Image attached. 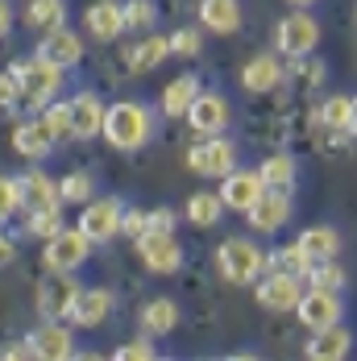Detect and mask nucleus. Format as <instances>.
<instances>
[{
    "instance_id": "obj_42",
    "label": "nucleus",
    "mask_w": 357,
    "mask_h": 361,
    "mask_svg": "<svg viewBox=\"0 0 357 361\" xmlns=\"http://www.w3.org/2000/svg\"><path fill=\"white\" fill-rule=\"evenodd\" d=\"M121 233H125V237H133V241L145 237V233H150V212H138V208H133V212H125V228H121Z\"/></svg>"
},
{
    "instance_id": "obj_25",
    "label": "nucleus",
    "mask_w": 357,
    "mask_h": 361,
    "mask_svg": "<svg viewBox=\"0 0 357 361\" xmlns=\"http://www.w3.org/2000/svg\"><path fill=\"white\" fill-rule=\"evenodd\" d=\"M171 54H175V50H171V37L150 30L145 37H138V46L129 50V59H125V63H129V71H133V75H142V71H154V67H158L162 59H171Z\"/></svg>"
},
{
    "instance_id": "obj_38",
    "label": "nucleus",
    "mask_w": 357,
    "mask_h": 361,
    "mask_svg": "<svg viewBox=\"0 0 357 361\" xmlns=\"http://www.w3.org/2000/svg\"><path fill=\"white\" fill-rule=\"evenodd\" d=\"M154 21H158L154 0H129V4H125V25H129V30L150 34V30H154Z\"/></svg>"
},
{
    "instance_id": "obj_27",
    "label": "nucleus",
    "mask_w": 357,
    "mask_h": 361,
    "mask_svg": "<svg viewBox=\"0 0 357 361\" xmlns=\"http://www.w3.org/2000/svg\"><path fill=\"white\" fill-rule=\"evenodd\" d=\"M299 245H303V253H308L312 266H316V262H328V257L341 253V233H337L332 224H312V228L299 233Z\"/></svg>"
},
{
    "instance_id": "obj_36",
    "label": "nucleus",
    "mask_w": 357,
    "mask_h": 361,
    "mask_svg": "<svg viewBox=\"0 0 357 361\" xmlns=\"http://www.w3.org/2000/svg\"><path fill=\"white\" fill-rule=\"evenodd\" d=\"M67 224H63V208H37V212H30V220H25V233L30 237H37V241H50V237H59Z\"/></svg>"
},
{
    "instance_id": "obj_22",
    "label": "nucleus",
    "mask_w": 357,
    "mask_h": 361,
    "mask_svg": "<svg viewBox=\"0 0 357 361\" xmlns=\"http://www.w3.org/2000/svg\"><path fill=\"white\" fill-rule=\"evenodd\" d=\"M37 54H46V59H50V63H59V67H75V63L83 59V37L75 34V30H67V25H59V30L42 34Z\"/></svg>"
},
{
    "instance_id": "obj_44",
    "label": "nucleus",
    "mask_w": 357,
    "mask_h": 361,
    "mask_svg": "<svg viewBox=\"0 0 357 361\" xmlns=\"http://www.w3.org/2000/svg\"><path fill=\"white\" fill-rule=\"evenodd\" d=\"M0 100H4V109H13V104L21 100V79L13 75V67L4 71V83H0Z\"/></svg>"
},
{
    "instance_id": "obj_12",
    "label": "nucleus",
    "mask_w": 357,
    "mask_h": 361,
    "mask_svg": "<svg viewBox=\"0 0 357 361\" xmlns=\"http://www.w3.org/2000/svg\"><path fill=\"white\" fill-rule=\"evenodd\" d=\"M229 121H233L229 100H224L220 92H208V87L195 96V104H191V112H187V125H191L195 133H204V137L224 133V129H229Z\"/></svg>"
},
{
    "instance_id": "obj_21",
    "label": "nucleus",
    "mask_w": 357,
    "mask_h": 361,
    "mask_svg": "<svg viewBox=\"0 0 357 361\" xmlns=\"http://www.w3.org/2000/svg\"><path fill=\"white\" fill-rule=\"evenodd\" d=\"M112 312V290L108 287H87L79 290L75 299V312H71V324L75 328H100Z\"/></svg>"
},
{
    "instance_id": "obj_10",
    "label": "nucleus",
    "mask_w": 357,
    "mask_h": 361,
    "mask_svg": "<svg viewBox=\"0 0 357 361\" xmlns=\"http://www.w3.org/2000/svg\"><path fill=\"white\" fill-rule=\"evenodd\" d=\"M79 228L100 245V241H112V237H121V228H125V208H121V200H87L83 204V212H79Z\"/></svg>"
},
{
    "instance_id": "obj_46",
    "label": "nucleus",
    "mask_w": 357,
    "mask_h": 361,
    "mask_svg": "<svg viewBox=\"0 0 357 361\" xmlns=\"http://www.w3.org/2000/svg\"><path fill=\"white\" fill-rule=\"evenodd\" d=\"M286 4H291V8H312L316 0H286Z\"/></svg>"
},
{
    "instance_id": "obj_1",
    "label": "nucleus",
    "mask_w": 357,
    "mask_h": 361,
    "mask_svg": "<svg viewBox=\"0 0 357 361\" xmlns=\"http://www.w3.org/2000/svg\"><path fill=\"white\" fill-rule=\"evenodd\" d=\"M104 137L112 149L121 154H133L154 137V112L142 100H121V104H108L104 116Z\"/></svg>"
},
{
    "instance_id": "obj_35",
    "label": "nucleus",
    "mask_w": 357,
    "mask_h": 361,
    "mask_svg": "<svg viewBox=\"0 0 357 361\" xmlns=\"http://www.w3.org/2000/svg\"><path fill=\"white\" fill-rule=\"evenodd\" d=\"M316 116H320L324 129H337V133L349 129V121H353V96H328Z\"/></svg>"
},
{
    "instance_id": "obj_40",
    "label": "nucleus",
    "mask_w": 357,
    "mask_h": 361,
    "mask_svg": "<svg viewBox=\"0 0 357 361\" xmlns=\"http://www.w3.org/2000/svg\"><path fill=\"white\" fill-rule=\"evenodd\" d=\"M154 353H158V349H154V336H145V332H142L138 341L116 345V353H112V357H116V361H150Z\"/></svg>"
},
{
    "instance_id": "obj_14",
    "label": "nucleus",
    "mask_w": 357,
    "mask_h": 361,
    "mask_svg": "<svg viewBox=\"0 0 357 361\" xmlns=\"http://www.w3.org/2000/svg\"><path fill=\"white\" fill-rule=\"evenodd\" d=\"M125 4L121 0H96L83 8V34L96 37V42H116L125 34Z\"/></svg>"
},
{
    "instance_id": "obj_30",
    "label": "nucleus",
    "mask_w": 357,
    "mask_h": 361,
    "mask_svg": "<svg viewBox=\"0 0 357 361\" xmlns=\"http://www.w3.org/2000/svg\"><path fill=\"white\" fill-rule=\"evenodd\" d=\"M13 149H17L21 158H30V162H42V158L54 149V142L46 137V129H42L37 121H30V125H17V129H13Z\"/></svg>"
},
{
    "instance_id": "obj_39",
    "label": "nucleus",
    "mask_w": 357,
    "mask_h": 361,
    "mask_svg": "<svg viewBox=\"0 0 357 361\" xmlns=\"http://www.w3.org/2000/svg\"><path fill=\"white\" fill-rule=\"evenodd\" d=\"M17 208H25V191H21V179H8L0 183V216H17Z\"/></svg>"
},
{
    "instance_id": "obj_11",
    "label": "nucleus",
    "mask_w": 357,
    "mask_h": 361,
    "mask_svg": "<svg viewBox=\"0 0 357 361\" xmlns=\"http://www.w3.org/2000/svg\"><path fill=\"white\" fill-rule=\"evenodd\" d=\"M266 191H270V187L262 179V171H241V166H237L233 175L220 179V200H224V208H229V212H241V216L250 212Z\"/></svg>"
},
{
    "instance_id": "obj_32",
    "label": "nucleus",
    "mask_w": 357,
    "mask_h": 361,
    "mask_svg": "<svg viewBox=\"0 0 357 361\" xmlns=\"http://www.w3.org/2000/svg\"><path fill=\"white\" fill-rule=\"evenodd\" d=\"M258 171H262V179H266L270 191H291V187H295V162H291L286 154H270Z\"/></svg>"
},
{
    "instance_id": "obj_2",
    "label": "nucleus",
    "mask_w": 357,
    "mask_h": 361,
    "mask_svg": "<svg viewBox=\"0 0 357 361\" xmlns=\"http://www.w3.org/2000/svg\"><path fill=\"white\" fill-rule=\"evenodd\" d=\"M216 262V274L224 279V283H233V287H253L262 274H266V250L250 241V237H229V241H220L212 253Z\"/></svg>"
},
{
    "instance_id": "obj_4",
    "label": "nucleus",
    "mask_w": 357,
    "mask_h": 361,
    "mask_svg": "<svg viewBox=\"0 0 357 361\" xmlns=\"http://www.w3.org/2000/svg\"><path fill=\"white\" fill-rule=\"evenodd\" d=\"M274 46H279V54H286V59H308L320 46V21L308 8L286 13L283 21L274 25Z\"/></svg>"
},
{
    "instance_id": "obj_7",
    "label": "nucleus",
    "mask_w": 357,
    "mask_h": 361,
    "mask_svg": "<svg viewBox=\"0 0 357 361\" xmlns=\"http://www.w3.org/2000/svg\"><path fill=\"white\" fill-rule=\"evenodd\" d=\"M79 290L83 287L71 279V270H67V274L46 270V279H42V287H37V312H42L46 320H71Z\"/></svg>"
},
{
    "instance_id": "obj_28",
    "label": "nucleus",
    "mask_w": 357,
    "mask_h": 361,
    "mask_svg": "<svg viewBox=\"0 0 357 361\" xmlns=\"http://www.w3.org/2000/svg\"><path fill=\"white\" fill-rule=\"evenodd\" d=\"M220 212H229L224 200H220V191H195V195H187L183 220L195 224V228H212L216 220H220Z\"/></svg>"
},
{
    "instance_id": "obj_24",
    "label": "nucleus",
    "mask_w": 357,
    "mask_h": 361,
    "mask_svg": "<svg viewBox=\"0 0 357 361\" xmlns=\"http://www.w3.org/2000/svg\"><path fill=\"white\" fill-rule=\"evenodd\" d=\"M349 349H353V332L345 324L320 328V332L308 341V357L312 361H341V357H349Z\"/></svg>"
},
{
    "instance_id": "obj_33",
    "label": "nucleus",
    "mask_w": 357,
    "mask_h": 361,
    "mask_svg": "<svg viewBox=\"0 0 357 361\" xmlns=\"http://www.w3.org/2000/svg\"><path fill=\"white\" fill-rule=\"evenodd\" d=\"M308 287H320V290H345V287H349V274H345V266H341L337 257H328V262H316V266L308 270Z\"/></svg>"
},
{
    "instance_id": "obj_23",
    "label": "nucleus",
    "mask_w": 357,
    "mask_h": 361,
    "mask_svg": "<svg viewBox=\"0 0 357 361\" xmlns=\"http://www.w3.org/2000/svg\"><path fill=\"white\" fill-rule=\"evenodd\" d=\"M21 191H25V212L63 208V187L50 179L46 171H25V175H21Z\"/></svg>"
},
{
    "instance_id": "obj_16",
    "label": "nucleus",
    "mask_w": 357,
    "mask_h": 361,
    "mask_svg": "<svg viewBox=\"0 0 357 361\" xmlns=\"http://www.w3.org/2000/svg\"><path fill=\"white\" fill-rule=\"evenodd\" d=\"M30 353L42 361H63L75 353V336L71 328L63 324V320H46L42 328L30 332Z\"/></svg>"
},
{
    "instance_id": "obj_6",
    "label": "nucleus",
    "mask_w": 357,
    "mask_h": 361,
    "mask_svg": "<svg viewBox=\"0 0 357 361\" xmlns=\"http://www.w3.org/2000/svg\"><path fill=\"white\" fill-rule=\"evenodd\" d=\"M92 237L75 224V228H63L59 237H50L46 245H42V270H59V274H67V270H79L83 262H87V253H92Z\"/></svg>"
},
{
    "instance_id": "obj_3",
    "label": "nucleus",
    "mask_w": 357,
    "mask_h": 361,
    "mask_svg": "<svg viewBox=\"0 0 357 361\" xmlns=\"http://www.w3.org/2000/svg\"><path fill=\"white\" fill-rule=\"evenodd\" d=\"M8 67L21 79V100H25L30 112L46 109V104L63 92V79H67V67L50 63L46 54H34V59H25V63H8Z\"/></svg>"
},
{
    "instance_id": "obj_29",
    "label": "nucleus",
    "mask_w": 357,
    "mask_h": 361,
    "mask_svg": "<svg viewBox=\"0 0 357 361\" xmlns=\"http://www.w3.org/2000/svg\"><path fill=\"white\" fill-rule=\"evenodd\" d=\"M25 25L37 34H50L59 25H67V4L63 0H30L25 4Z\"/></svg>"
},
{
    "instance_id": "obj_5",
    "label": "nucleus",
    "mask_w": 357,
    "mask_h": 361,
    "mask_svg": "<svg viewBox=\"0 0 357 361\" xmlns=\"http://www.w3.org/2000/svg\"><path fill=\"white\" fill-rule=\"evenodd\" d=\"M187 171L200 175V179H224V175H233L237 171V145L229 142V137H220V133L195 142L187 149Z\"/></svg>"
},
{
    "instance_id": "obj_18",
    "label": "nucleus",
    "mask_w": 357,
    "mask_h": 361,
    "mask_svg": "<svg viewBox=\"0 0 357 361\" xmlns=\"http://www.w3.org/2000/svg\"><path fill=\"white\" fill-rule=\"evenodd\" d=\"M241 21H246V13H241V0H200V25L208 30V34H237L241 30Z\"/></svg>"
},
{
    "instance_id": "obj_47",
    "label": "nucleus",
    "mask_w": 357,
    "mask_h": 361,
    "mask_svg": "<svg viewBox=\"0 0 357 361\" xmlns=\"http://www.w3.org/2000/svg\"><path fill=\"white\" fill-rule=\"evenodd\" d=\"M349 133L357 137V96H353V121H349Z\"/></svg>"
},
{
    "instance_id": "obj_8",
    "label": "nucleus",
    "mask_w": 357,
    "mask_h": 361,
    "mask_svg": "<svg viewBox=\"0 0 357 361\" xmlns=\"http://www.w3.org/2000/svg\"><path fill=\"white\" fill-rule=\"evenodd\" d=\"M295 316H299V324L303 328L320 332V328H332V324L345 320V299H341V290L308 287L303 290V299H299V307H295Z\"/></svg>"
},
{
    "instance_id": "obj_37",
    "label": "nucleus",
    "mask_w": 357,
    "mask_h": 361,
    "mask_svg": "<svg viewBox=\"0 0 357 361\" xmlns=\"http://www.w3.org/2000/svg\"><path fill=\"white\" fill-rule=\"evenodd\" d=\"M59 187H63V204H87V200L96 195V179H92L87 171H71V175H63Z\"/></svg>"
},
{
    "instance_id": "obj_43",
    "label": "nucleus",
    "mask_w": 357,
    "mask_h": 361,
    "mask_svg": "<svg viewBox=\"0 0 357 361\" xmlns=\"http://www.w3.org/2000/svg\"><path fill=\"white\" fill-rule=\"evenodd\" d=\"M175 224H178V212H171V208L150 212V233H175Z\"/></svg>"
},
{
    "instance_id": "obj_9",
    "label": "nucleus",
    "mask_w": 357,
    "mask_h": 361,
    "mask_svg": "<svg viewBox=\"0 0 357 361\" xmlns=\"http://www.w3.org/2000/svg\"><path fill=\"white\" fill-rule=\"evenodd\" d=\"M258 303L266 312H295L299 299H303V274H291V270H270L262 283H258Z\"/></svg>"
},
{
    "instance_id": "obj_45",
    "label": "nucleus",
    "mask_w": 357,
    "mask_h": 361,
    "mask_svg": "<svg viewBox=\"0 0 357 361\" xmlns=\"http://www.w3.org/2000/svg\"><path fill=\"white\" fill-rule=\"evenodd\" d=\"M30 353V341L25 345H4V357H25Z\"/></svg>"
},
{
    "instance_id": "obj_20",
    "label": "nucleus",
    "mask_w": 357,
    "mask_h": 361,
    "mask_svg": "<svg viewBox=\"0 0 357 361\" xmlns=\"http://www.w3.org/2000/svg\"><path fill=\"white\" fill-rule=\"evenodd\" d=\"M279 83H283V63H279V54H253L250 63H246V71H241V87H246L250 96L274 92Z\"/></svg>"
},
{
    "instance_id": "obj_15",
    "label": "nucleus",
    "mask_w": 357,
    "mask_h": 361,
    "mask_svg": "<svg viewBox=\"0 0 357 361\" xmlns=\"http://www.w3.org/2000/svg\"><path fill=\"white\" fill-rule=\"evenodd\" d=\"M286 220H291V191H266L250 212H246V224H250L253 233H262V237L279 233Z\"/></svg>"
},
{
    "instance_id": "obj_26",
    "label": "nucleus",
    "mask_w": 357,
    "mask_h": 361,
    "mask_svg": "<svg viewBox=\"0 0 357 361\" xmlns=\"http://www.w3.org/2000/svg\"><path fill=\"white\" fill-rule=\"evenodd\" d=\"M142 332L145 336H171L178 328V303L175 299H167V295H158V299H150L142 307Z\"/></svg>"
},
{
    "instance_id": "obj_17",
    "label": "nucleus",
    "mask_w": 357,
    "mask_h": 361,
    "mask_svg": "<svg viewBox=\"0 0 357 361\" xmlns=\"http://www.w3.org/2000/svg\"><path fill=\"white\" fill-rule=\"evenodd\" d=\"M204 87H200V79L191 71L175 75L167 87H162V96H158V112L162 116H171V121H183L187 112H191V104H195V96H200Z\"/></svg>"
},
{
    "instance_id": "obj_13",
    "label": "nucleus",
    "mask_w": 357,
    "mask_h": 361,
    "mask_svg": "<svg viewBox=\"0 0 357 361\" xmlns=\"http://www.w3.org/2000/svg\"><path fill=\"white\" fill-rule=\"evenodd\" d=\"M138 253H142L150 274H175L183 266V250H178L175 233H145V237H138Z\"/></svg>"
},
{
    "instance_id": "obj_19",
    "label": "nucleus",
    "mask_w": 357,
    "mask_h": 361,
    "mask_svg": "<svg viewBox=\"0 0 357 361\" xmlns=\"http://www.w3.org/2000/svg\"><path fill=\"white\" fill-rule=\"evenodd\" d=\"M71 121H75V137H96L104 133V116H108V104L92 92H75L71 100Z\"/></svg>"
},
{
    "instance_id": "obj_34",
    "label": "nucleus",
    "mask_w": 357,
    "mask_h": 361,
    "mask_svg": "<svg viewBox=\"0 0 357 361\" xmlns=\"http://www.w3.org/2000/svg\"><path fill=\"white\" fill-rule=\"evenodd\" d=\"M266 270H291V274H303V279H308L312 257H308V253H303V245L295 241V245H286V250L266 253Z\"/></svg>"
},
{
    "instance_id": "obj_31",
    "label": "nucleus",
    "mask_w": 357,
    "mask_h": 361,
    "mask_svg": "<svg viewBox=\"0 0 357 361\" xmlns=\"http://www.w3.org/2000/svg\"><path fill=\"white\" fill-rule=\"evenodd\" d=\"M37 125L46 129V137H50V142H71V137H75L71 104H67V100H63V104H46V109L37 112Z\"/></svg>"
},
{
    "instance_id": "obj_41",
    "label": "nucleus",
    "mask_w": 357,
    "mask_h": 361,
    "mask_svg": "<svg viewBox=\"0 0 357 361\" xmlns=\"http://www.w3.org/2000/svg\"><path fill=\"white\" fill-rule=\"evenodd\" d=\"M171 50L183 54V59H195L204 50V37H200V30H175L171 34Z\"/></svg>"
}]
</instances>
